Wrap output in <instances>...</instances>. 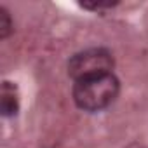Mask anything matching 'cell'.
<instances>
[{"label": "cell", "mask_w": 148, "mask_h": 148, "mask_svg": "<svg viewBox=\"0 0 148 148\" xmlns=\"http://www.w3.org/2000/svg\"><path fill=\"white\" fill-rule=\"evenodd\" d=\"M120 92V82L113 73L82 79L73 84L71 96L75 105L89 113L108 108Z\"/></svg>", "instance_id": "6da1fadb"}, {"label": "cell", "mask_w": 148, "mask_h": 148, "mask_svg": "<svg viewBox=\"0 0 148 148\" xmlns=\"http://www.w3.org/2000/svg\"><path fill=\"white\" fill-rule=\"evenodd\" d=\"M0 110H2L4 117H12L19 110V99L16 87L11 82L2 84V92H0Z\"/></svg>", "instance_id": "3957f363"}, {"label": "cell", "mask_w": 148, "mask_h": 148, "mask_svg": "<svg viewBox=\"0 0 148 148\" xmlns=\"http://www.w3.org/2000/svg\"><path fill=\"white\" fill-rule=\"evenodd\" d=\"M84 9H89L92 12H99V11H106L117 5V2H82L80 4Z\"/></svg>", "instance_id": "5b68a950"}, {"label": "cell", "mask_w": 148, "mask_h": 148, "mask_svg": "<svg viewBox=\"0 0 148 148\" xmlns=\"http://www.w3.org/2000/svg\"><path fill=\"white\" fill-rule=\"evenodd\" d=\"M113 54L103 47H91L73 54L68 61V75L73 80H82L103 73H112L113 70Z\"/></svg>", "instance_id": "7a4b0ae2"}, {"label": "cell", "mask_w": 148, "mask_h": 148, "mask_svg": "<svg viewBox=\"0 0 148 148\" xmlns=\"http://www.w3.org/2000/svg\"><path fill=\"white\" fill-rule=\"evenodd\" d=\"M12 32V21H11V16L9 12L4 9V7H0V37L2 38H7Z\"/></svg>", "instance_id": "277c9868"}]
</instances>
